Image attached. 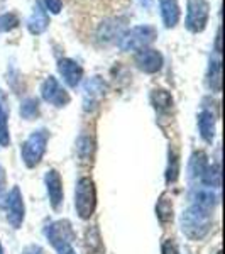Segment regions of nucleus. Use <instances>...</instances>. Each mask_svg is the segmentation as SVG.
<instances>
[{
    "instance_id": "f257e3e1",
    "label": "nucleus",
    "mask_w": 225,
    "mask_h": 254,
    "mask_svg": "<svg viewBox=\"0 0 225 254\" xmlns=\"http://www.w3.org/2000/svg\"><path fill=\"white\" fill-rule=\"evenodd\" d=\"M212 229V210L200 205L188 207L181 215V231L188 239H203Z\"/></svg>"
},
{
    "instance_id": "f03ea898",
    "label": "nucleus",
    "mask_w": 225,
    "mask_h": 254,
    "mask_svg": "<svg viewBox=\"0 0 225 254\" xmlns=\"http://www.w3.org/2000/svg\"><path fill=\"white\" fill-rule=\"evenodd\" d=\"M158 38V31L153 26H136L130 27L120 36L117 46L120 51H139L142 48H149Z\"/></svg>"
},
{
    "instance_id": "7ed1b4c3",
    "label": "nucleus",
    "mask_w": 225,
    "mask_h": 254,
    "mask_svg": "<svg viewBox=\"0 0 225 254\" xmlns=\"http://www.w3.org/2000/svg\"><path fill=\"white\" fill-rule=\"evenodd\" d=\"M48 141H49V132L46 129L34 130V132L24 141L22 149H20V156H22L24 165L27 168L38 166L44 156V153H46Z\"/></svg>"
},
{
    "instance_id": "20e7f679",
    "label": "nucleus",
    "mask_w": 225,
    "mask_h": 254,
    "mask_svg": "<svg viewBox=\"0 0 225 254\" xmlns=\"http://www.w3.org/2000/svg\"><path fill=\"white\" fill-rule=\"evenodd\" d=\"M97 207V190H95V183L92 178H83L78 180L76 183V190H75V208L76 214L80 215V219L87 220L93 215Z\"/></svg>"
},
{
    "instance_id": "39448f33",
    "label": "nucleus",
    "mask_w": 225,
    "mask_h": 254,
    "mask_svg": "<svg viewBox=\"0 0 225 254\" xmlns=\"http://www.w3.org/2000/svg\"><path fill=\"white\" fill-rule=\"evenodd\" d=\"M210 19V3L207 0H186L185 27L191 34H200L205 31Z\"/></svg>"
},
{
    "instance_id": "423d86ee",
    "label": "nucleus",
    "mask_w": 225,
    "mask_h": 254,
    "mask_svg": "<svg viewBox=\"0 0 225 254\" xmlns=\"http://www.w3.org/2000/svg\"><path fill=\"white\" fill-rule=\"evenodd\" d=\"M44 236L55 249H59L63 246H71V243L75 241V231H73L69 220H56V222L46 225Z\"/></svg>"
},
{
    "instance_id": "0eeeda50",
    "label": "nucleus",
    "mask_w": 225,
    "mask_h": 254,
    "mask_svg": "<svg viewBox=\"0 0 225 254\" xmlns=\"http://www.w3.org/2000/svg\"><path fill=\"white\" fill-rule=\"evenodd\" d=\"M41 97H43L44 102H48V104L55 105L58 109L66 107L69 100H71L66 88H63V85L55 76H48L43 81V85H41Z\"/></svg>"
},
{
    "instance_id": "6e6552de",
    "label": "nucleus",
    "mask_w": 225,
    "mask_h": 254,
    "mask_svg": "<svg viewBox=\"0 0 225 254\" xmlns=\"http://www.w3.org/2000/svg\"><path fill=\"white\" fill-rule=\"evenodd\" d=\"M125 31H127V20L122 17H109L98 24L97 39L104 44H112L117 43Z\"/></svg>"
},
{
    "instance_id": "1a4fd4ad",
    "label": "nucleus",
    "mask_w": 225,
    "mask_h": 254,
    "mask_svg": "<svg viewBox=\"0 0 225 254\" xmlns=\"http://www.w3.org/2000/svg\"><path fill=\"white\" fill-rule=\"evenodd\" d=\"M5 214H7V220H9L12 227L20 229V225L24 222V217H26V207H24V198L19 187H14L10 190V193L7 195Z\"/></svg>"
},
{
    "instance_id": "9d476101",
    "label": "nucleus",
    "mask_w": 225,
    "mask_h": 254,
    "mask_svg": "<svg viewBox=\"0 0 225 254\" xmlns=\"http://www.w3.org/2000/svg\"><path fill=\"white\" fill-rule=\"evenodd\" d=\"M134 63H136V66L141 69V71L147 73V75H154V73H158L159 69L163 68L165 58H163V55L158 49L142 48V49H139L136 53V56H134Z\"/></svg>"
},
{
    "instance_id": "9b49d317",
    "label": "nucleus",
    "mask_w": 225,
    "mask_h": 254,
    "mask_svg": "<svg viewBox=\"0 0 225 254\" xmlns=\"http://www.w3.org/2000/svg\"><path fill=\"white\" fill-rule=\"evenodd\" d=\"M107 92V85L100 76H92L90 80L85 81L83 85V109L90 112V110L97 109L102 98L105 97Z\"/></svg>"
},
{
    "instance_id": "f8f14e48",
    "label": "nucleus",
    "mask_w": 225,
    "mask_h": 254,
    "mask_svg": "<svg viewBox=\"0 0 225 254\" xmlns=\"http://www.w3.org/2000/svg\"><path fill=\"white\" fill-rule=\"evenodd\" d=\"M58 71L69 88H76L83 80V68L71 58H61L58 61Z\"/></svg>"
},
{
    "instance_id": "ddd939ff",
    "label": "nucleus",
    "mask_w": 225,
    "mask_h": 254,
    "mask_svg": "<svg viewBox=\"0 0 225 254\" xmlns=\"http://www.w3.org/2000/svg\"><path fill=\"white\" fill-rule=\"evenodd\" d=\"M44 182H46L51 207L55 210H58L61 203H63V180H61V176L56 170H49L46 176H44Z\"/></svg>"
},
{
    "instance_id": "4468645a",
    "label": "nucleus",
    "mask_w": 225,
    "mask_h": 254,
    "mask_svg": "<svg viewBox=\"0 0 225 254\" xmlns=\"http://www.w3.org/2000/svg\"><path fill=\"white\" fill-rule=\"evenodd\" d=\"M159 12L166 29H173L179 24L181 10H179L178 0H159Z\"/></svg>"
},
{
    "instance_id": "2eb2a0df",
    "label": "nucleus",
    "mask_w": 225,
    "mask_h": 254,
    "mask_svg": "<svg viewBox=\"0 0 225 254\" xmlns=\"http://www.w3.org/2000/svg\"><path fill=\"white\" fill-rule=\"evenodd\" d=\"M49 27V15L46 9L43 7V3H36L34 10L27 19V31L31 32L32 36H39L43 32H46Z\"/></svg>"
},
{
    "instance_id": "dca6fc26",
    "label": "nucleus",
    "mask_w": 225,
    "mask_h": 254,
    "mask_svg": "<svg viewBox=\"0 0 225 254\" xmlns=\"http://www.w3.org/2000/svg\"><path fill=\"white\" fill-rule=\"evenodd\" d=\"M198 129L200 136L205 142H212L215 137V116L210 110H202L198 114Z\"/></svg>"
},
{
    "instance_id": "f3484780",
    "label": "nucleus",
    "mask_w": 225,
    "mask_h": 254,
    "mask_svg": "<svg viewBox=\"0 0 225 254\" xmlns=\"http://www.w3.org/2000/svg\"><path fill=\"white\" fill-rule=\"evenodd\" d=\"M207 85L212 92L220 93L222 92V61L220 58H212L207 71Z\"/></svg>"
},
{
    "instance_id": "a211bd4d",
    "label": "nucleus",
    "mask_w": 225,
    "mask_h": 254,
    "mask_svg": "<svg viewBox=\"0 0 225 254\" xmlns=\"http://www.w3.org/2000/svg\"><path fill=\"white\" fill-rule=\"evenodd\" d=\"M208 168V161H207V154L203 151H196L193 153V156L190 159V166H188V171H190V178L193 180H202L203 173Z\"/></svg>"
},
{
    "instance_id": "6ab92c4d",
    "label": "nucleus",
    "mask_w": 225,
    "mask_h": 254,
    "mask_svg": "<svg viewBox=\"0 0 225 254\" xmlns=\"http://www.w3.org/2000/svg\"><path fill=\"white\" fill-rule=\"evenodd\" d=\"M151 104L159 112H168V110L173 107V97L165 88H154L151 92Z\"/></svg>"
},
{
    "instance_id": "aec40b11",
    "label": "nucleus",
    "mask_w": 225,
    "mask_h": 254,
    "mask_svg": "<svg viewBox=\"0 0 225 254\" xmlns=\"http://www.w3.org/2000/svg\"><path fill=\"white\" fill-rule=\"evenodd\" d=\"M156 215L161 224H169L173 222V202L169 200V196L166 193H163L159 196L158 203H156Z\"/></svg>"
},
{
    "instance_id": "412c9836",
    "label": "nucleus",
    "mask_w": 225,
    "mask_h": 254,
    "mask_svg": "<svg viewBox=\"0 0 225 254\" xmlns=\"http://www.w3.org/2000/svg\"><path fill=\"white\" fill-rule=\"evenodd\" d=\"M85 248H87L88 254H97L102 251V237L97 227L87 229V234H85Z\"/></svg>"
},
{
    "instance_id": "4be33fe9",
    "label": "nucleus",
    "mask_w": 225,
    "mask_h": 254,
    "mask_svg": "<svg viewBox=\"0 0 225 254\" xmlns=\"http://www.w3.org/2000/svg\"><path fill=\"white\" fill-rule=\"evenodd\" d=\"M20 117L26 119V121H32V119L39 117V100L34 97H29L26 98V100H22V104H20Z\"/></svg>"
},
{
    "instance_id": "5701e85b",
    "label": "nucleus",
    "mask_w": 225,
    "mask_h": 254,
    "mask_svg": "<svg viewBox=\"0 0 225 254\" xmlns=\"http://www.w3.org/2000/svg\"><path fill=\"white\" fill-rule=\"evenodd\" d=\"M9 116H7V110L0 104V146L7 147L10 146V132H9Z\"/></svg>"
},
{
    "instance_id": "b1692460",
    "label": "nucleus",
    "mask_w": 225,
    "mask_h": 254,
    "mask_svg": "<svg viewBox=\"0 0 225 254\" xmlns=\"http://www.w3.org/2000/svg\"><path fill=\"white\" fill-rule=\"evenodd\" d=\"M179 175V156L176 151H169V159H168V168H166V182L173 183L178 180Z\"/></svg>"
},
{
    "instance_id": "393cba45",
    "label": "nucleus",
    "mask_w": 225,
    "mask_h": 254,
    "mask_svg": "<svg viewBox=\"0 0 225 254\" xmlns=\"http://www.w3.org/2000/svg\"><path fill=\"white\" fill-rule=\"evenodd\" d=\"M19 26V17L14 12H7V14L0 15V32H10Z\"/></svg>"
},
{
    "instance_id": "a878e982",
    "label": "nucleus",
    "mask_w": 225,
    "mask_h": 254,
    "mask_svg": "<svg viewBox=\"0 0 225 254\" xmlns=\"http://www.w3.org/2000/svg\"><path fill=\"white\" fill-rule=\"evenodd\" d=\"M92 151H93V141L87 136H81L78 139V154L81 159H88L92 156Z\"/></svg>"
},
{
    "instance_id": "bb28decb",
    "label": "nucleus",
    "mask_w": 225,
    "mask_h": 254,
    "mask_svg": "<svg viewBox=\"0 0 225 254\" xmlns=\"http://www.w3.org/2000/svg\"><path fill=\"white\" fill-rule=\"evenodd\" d=\"M43 7L49 10L51 14H59L61 9H63V2L61 0H43Z\"/></svg>"
},
{
    "instance_id": "cd10ccee",
    "label": "nucleus",
    "mask_w": 225,
    "mask_h": 254,
    "mask_svg": "<svg viewBox=\"0 0 225 254\" xmlns=\"http://www.w3.org/2000/svg\"><path fill=\"white\" fill-rule=\"evenodd\" d=\"M163 254H179L176 244L173 243L171 239H168L163 243Z\"/></svg>"
},
{
    "instance_id": "c85d7f7f",
    "label": "nucleus",
    "mask_w": 225,
    "mask_h": 254,
    "mask_svg": "<svg viewBox=\"0 0 225 254\" xmlns=\"http://www.w3.org/2000/svg\"><path fill=\"white\" fill-rule=\"evenodd\" d=\"M22 254H44V251H43V248H41V246L31 244V246H27V248L24 249Z\"/></svg>"
},
{
    "instance_id": "c756f323",
    "label": "nucleus",
    "mask_w": 225,
    "mask_h": 254,
    "mask_svg": "<svg viewBox=\"0 0 225 254\" xmlns=\"http://www.w3.org/2000/svg\"><path fill=\"white\" fill-rule=\"evenodd\" d=\"M3 191H5V171L0 166V196L3 195Z\"/></svg>"
},
{
    "instance_id": "7c9ffc66",
    "label": "nucleus",
    "mask_w": 225,
    "mask_h": 254,
    "mask_svg": "<svg viewBox=\"0 0 225 254\" xmlns=\"http://www.w3.org/2000/svg\"><path fill=\"white\" fill-rule=\"evenodd\" d=\"M56 251H58V254H76L71 246H63V248L56 249Z\"/></svg>"
},
{
    "instance_id": "2f4dec72",
    "label": "nucleus",
    "mask_w": 225,
    "mask_h": 254,
    "mask_svg": "<svg viewBox=\"0 0 225 254\" xmlns=\"http://www.w3.org/2000/svg\"><path fill=\"white\" fill-rule=\"evenodd\" d=\"M141 3H142L144 7H149L151 3H153V0H141Z\"/></svg>"
},
{
    "instance_id": "473e14b6",
    "label": "nucleus",
    "mask_w": 225,
    "mask_h": 254,
    "mask_svg": "<svg viewBox=\"0 0 225 254\" xmlns=\"http://www.w3.org/2000/svg\"><path fill=\"white\" fill-rule=\"evenodd\" d=\"M0 254H3V248H2V244H0Z\"/></svg>"
},
{
    "instance_id": "72a5a7b5",
    "label": "nucleus",
    "mask_w": 225,
    "mask_h": 254,
    "mask_svg": "<svg viewBox=\"0 0 225 254\" xmlns=\"http://www.w3.org/2000/svg\"><path fill=\"white\" fill-rule=\"evenodd\" d=\"M217 254H222V253H220V251H219V253H217Z\"/></svg>"
}]
</instances>
